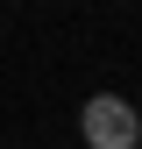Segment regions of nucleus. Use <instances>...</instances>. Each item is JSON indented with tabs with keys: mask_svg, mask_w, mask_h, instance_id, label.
<instances>
[{
	"mask_svg": "<svg viewBox=\"0 0 142 149\" xmlns=\"http://www.w3.org/2000/svg\"><path fill=\"white\" fill-rule=\"evenodd\" d=\"M78 142L85 149H135L142 142V114L121 92H93V100L78 107Z\"/></svg>",
	"mask_w": 142,
	"mask_h": 149,
	"instance_id": "obj_1",
	"label": "nucleus"
},
{
	"mask_svg": "<svg viewBox=\"0 0 142 149\" xmlns=\"http://www.w3.org/2000/svg\"><path fill=\"white\" fill-rule=\"evenodd\" d=\"M135 149H142V142H135Z\"/></svg>",
	"mask_w": 142,
	"mask_h": 149,
	"instance_id": "obj_2",
	"label": "nucleus"
}]
</instances>
